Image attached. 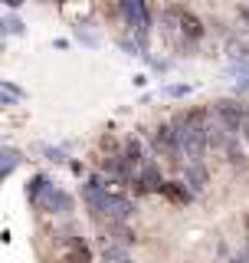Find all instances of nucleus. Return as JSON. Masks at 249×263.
<instances>
[{"label": "nucleus", "instance_id": "obj_1", "mask_svg": "<svg viewBox=\"0 0 249 263\" xmlns=\"http://www.w3.org/2000/svg\"><path fill=\"white\" fill-rule=\"evenodd\" d=\"M82 194H86V201H89V208H92V211L109 214V217H115V220L131 217V211H135L128 197H121L118 191H112L102 178H92L86 187H82Z\"/></svg>", "mask_w": 249, "mask_h": 263}, {"label": "nucleus", "instance_id": "obj_2", "mask_svg": "<svg viewBox=\"0 0 249 263\" xmlns=\"http://www.w3.org/2000/svg\"><path fill=\"white\" fill-rule=\"evenodd\" d=\"M30 197L43 211H53V214H69L72 211V197L66 194V191H59V187H56L46 175H36V178L30 181Z\"/></svg>", "mask_w": 249, "mask_h": 263}, {"label": "nucleus", "instance_id": "obj_3", "mask_svg": "<svg viewBox=\"0 0 249 263\" xmlns=\"http://www.w3.org/2000/svg\"><path fill=\"white\" fill-rule=\"evenodd\" d=\"M151 145H154L157 155H164V158H171V161L184 158V155H180V142H177V132H174V125H157L154 135H151Z\"/></svg>", "mask_w": 249, "mask_h": 263}, {"label": "nucleus", "instance_id": "obj_4", "mask_svg": "<svg viewBox=\"0 0 249 263\" xmlns=\"http://www.w3.org/2000/svg\"><path fill=\"white\" fill-rule=\"evenodd\" d=\"M246 109H249V105L236 102V99H220V102L213 105V115H217L223 125H226V128L236 135V132H239V122H243V115H246Z\"/></svg>", "mask_w": 249, "mask_h": 263}, {"label": "nucleus", "instance_id": "obj_5", "mask_svg": "<svg viewBox=\"0 0 249 263\" xmlns=\"http://www.w3.org/2000/svg\"><path fill=\"white\" fill-rule=\"evenodd\" d=\"M121 16L138 36L148 33V10H144V0H121Z\"/></svg>", "mask_w": 249, "mask_h": 263}, {"label": "nucleus", "instance_id": "obj_6", "mask_svg": "<svg viewBox=\"0 0 249 263\" xmlns=\"http://www.w3.org/2000/svg\"><path fill=\"white\" fill-rule=\"evenodd\" d=\"M135 184H138V191H161V184H164L161 168H157L154 161H144L135 171Z\"/></svg>", "mask_w": 249, "mask_h": 263}, {"label": "nucleus", "instance_id": "obj_7", "mask_svg": "<svg viewBox=\"0 0 249 263\" xmlns=\"http://www.w3.org/2000/svg\"><path fill=\"white\" fill-rule=\"evenodd\" d=\"M206 181H210V175H206V168H203L200 161H190L187 168H184V184L190 187V194L203 191V187H206Z\"/></svg>", "mask_w": 249, "mask_h": 263}, {"label": "nucleus", "instance_id": "obj_8", "mask_svg": "<svg viewBox=\"0 0 249 263\" xmlns=\"http://www.w3.org/2000/svg\"><path fill=\"white\" fill-rule=\"evenodd\" d=\"M177 23H180V33H184L187 40H200V36H203V23L197 20L194 13H187V10H177Z\"/></svg>", "mask_w": 249, "mask_h": 263}, {"label": "nucleus", "instance_id": "obj_9", "mask_svg": "<svg viewBox=\"0 0 249 263\" xmlns=\"http://www.w3.org/2000/svg\"><path fill=\"white\" fill-rule=\"evenodd\" d=\"M161 194L168 197V201H174V204H187L190 201V187L187 184H174V181H164Z\"/></svg>", "mask_w": 249, "mask_h": 263}, {"label": "nucleus", "instance_id": "obj_10", "mask_svg": "<svg viewBox=\"0 0 249 263\" xmlns=\"http://www.w3.org/2000/svg\"><path fill=\"white\" fill-rule=\"evenodd\" d=\"M20 161H23V155L16 152V148H0V181L10 175V171H13Z\"/></svg>", "mask_w": 249, "mask_h": 263}, {"label": "nucleus", "instance_id": "obj_11", "mask_svg": "<svg viewBox=\"0 0 249 263\" xmlns=\"http://www.w3.org/2000/svg\"><path fill=\"white\" fill-rule=\"evenodd\" d=\"M63 263H92V253H89V247L86 243H72V250H69V257H66Z\"/></svg>", "mask_w": 249, "mask_h": 263}, {"label": "nucleus", "instance_id": "obj_12", "mask_svg": "<svg viewBox=\"0 0 249 263\" xmlns=\"http://www.w3.org/2000/svg\"><path fill=\"white\" fill-rule=\"evenodd\" d=\"M16 99H23V92L16 86H7V82H0V102L4 105H16Z\"/></svg>", "mask_w": 249, "mask_h": 263}, {"label": "nucleus", "instance_id": "obj_13", "mask_svg": "<svg viewBox=\"0 0 249 263\" xmlns=\"http://www.w3.org/2000/svg\"><path fill=\"white\" fill-rule=\"evenodd\" d=\"M105 263H131V257L118 247H112V250H105Z\"/></svg>", "mask_w": 249, "mask_h": 263}, {"label": "nucleus", "instance_id": "obj_14", "mask_svg": "<svg viewBox=\"0 0 249 263\" xmlns=\"http://www.w3.org/2000/svg\"><path fill=\"white\" fill-rule=\"evenodd\" d=\"M7 30H10V33H23V20L10 16V20H7Z\"/></svg>", "mask_w": 249, "mask_h": 263}, {"label": "nucleus", "instance_id": "obj_15", "mask_svg": "<svg viewBox=\"0 0 249 263\" xmlns=\"http://www.w3.org/2000/svg\"><path fill=\"white\" fill-rule=\"evenodd\" d=\"M239 135L249 142V109H246V115H243V122H239Z\"/></svg>", "mask_w": 249, "mask_h": 263}, {"label": "nucleus", "instance_id": "obj_16", "mask_svg": "<svg viewBox=\"0 0 249 263\" xmlns=\"http://www.w3.org/2000/svg\"><path fill=\"white\" fill-rule=\"evenodd\" d=\"M233 263H249V250H246V253H236Z\"/></svg>", "mask_w": 249, "mask_h": 263}, {"label": "nucleus", "instance_id": "obj_17", "mask_svg": "<svg viewBox=\"0 0 249 263\" xmlns=\"http://www.w3.org/2000/svg\"><path fill=\"white\" fill-rule=\"evenodd\" d=\"M4 4H7V7H20L23 0H4Z\"/></svg>", "mask_w": 249, "mask_h": 263}]
</instances>
